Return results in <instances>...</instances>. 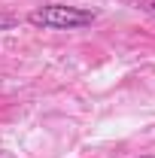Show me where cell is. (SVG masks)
<instances>
[{"label": "cell", "instance_id": "obj_1", "mask_svg": "<svg viewBox=\"0 0 155 158\" xmlns=\"http://www.w3.org/2000/svg\"><path fill=\"white\" fill-rule=\"evenodd\" d=\"M27 21L34 27H46V31H79L97 21V12L82 9V6H64V3H49V6H37Z\"/></svg>", "mask_w": 155, "mask_h": 158}, {"label": "cell", "instance_id": "obj_2", "mask_svg": "<svg viewBox=\"0 0 155 158\" xmlns=\"http://www.w3.org/2000/svg\"><path fill=\"white\" fill-rule=\"evenodd\" d=\"M137 3H140V6H143L149 15H155V0H137Z\"/></svg>", "mask_w": 155, "mask_h": 158}, {"label": "cell", "instance_id": "obj_3", "mask_svg": "<svg viewBox=\"0 0 155 158\" xmlns=\"http://www.w3.org/2000/svg\"><path fill=\"white\" fill-rule=\"evenodd\" d=\"M143 158H155V155H143Z\"/></svg>", "mask_w": 155, "mask_h": 158}]
</instances>
